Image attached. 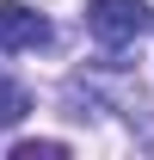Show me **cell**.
<instances>
[{
    "label": "cell",
    "instance_id": "obj_1",
    "mask_svg": "<svg viewBox=\"0 0 154 160\" xmlns=\"http://www.w3.org/2000/svg\"><path fill=\"white\" fill-rule=\"evenodd\" d=\"M148 25H154L148 0H93V6H86V31H93L105 49H123V43H136Z\"/></svg>",
    "mask_w": 154,
    "mask_h": 160
},
{
    "label": "cell",
    "instance_id": "obj_2",
    "mask_svg": "<svg viewBox=\"0 0 154 160\" xmlns=\"http://www.w3.org/2000/svg\"><path fill=\"white\" fill-rule=\"evenodd\" d=\"M56 37L43 12H31L25 0H0V49H43Z\"/></svg>",
    "mask_w": 154,
    "mask_h": 160
},
{
    "label": "cell",
    "instance_id": "obj_3",
    "mask_svg": "<svg viewBox=\"0 0 154 160\" xmlns=\"http://www.w3.org/2000/svg\"><path fill=\"white\" fill-rule=\"evenodd\" d=\"M25 111H31V92H25L19 80H0V129H13Z\"/></svg>",
    "mask_w": 154,
    "mask_h": 160
},
{
    "label": "cell",
    "instance_id": "obj_4",
    "mask_svg": "<svg viewBox=\"0 0 154 160\" xmlns=\"http://www.w3.org/2000/svg\"><path fill=\"white\" fill-rule=\"evenodd\" d=\"M56 154H68L62 142H19L13 148V160H56Z\"/></svg>",
    "mask_w": 154,
    "mask_h": 160
}]
</instances>
